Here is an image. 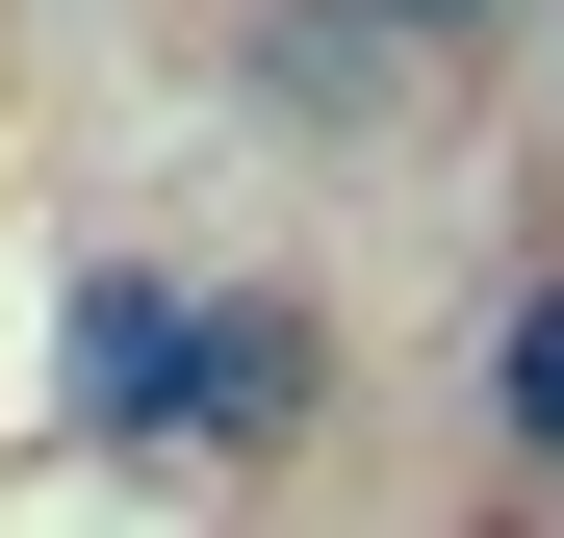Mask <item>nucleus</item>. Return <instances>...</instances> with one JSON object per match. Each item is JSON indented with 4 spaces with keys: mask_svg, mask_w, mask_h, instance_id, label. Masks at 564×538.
<instances>
[{
    "mask_svg": "<svg viewBox=\"0 0 564 538\" xmlns=\"http://www.w3.org/2000/svg\"><path fill=\"white\" fill-rule=\"evenodd\" d=\"M411 26H436V52H488V26H513V0H411Z\"/></svg>",
    "mask_w": 564,
    "mask_h": 538,
    "instance_id": "20e7f679",
    "label": "nucleus"
},
{
    "mask_svg": "<svg viewBox=\"0 0 564 538\" xmlns=\"http://www.w3.org/2000/svg\"><path fill=\"white\" fill-rule=\"evenodd\" d=\"M334 436V308L308 283H180V462H308Z\"/></svg>",
    "mask_w": 564,
    "mask_h": 538,
    "instance_id": "f257e3e1",
    "label": "nucleus"
},
{
    "mask_svg": "<svg viewBox=\"0 0 564 538\" xmlns=\"http://www.w3.org/2000/svg\"><path fill=\"white\" fill-rule=\"evenodd\" d=\"M488 462H513V487H564V256L488 308Z\"/></svg>",
    "mask_w": 564,
    "mask_h": 538,
    "instance_id": "7ed1b4c3",
    "label": "nucleus"
},
{
    "mask_svg": "<svg viewBox=\"0 0 564 538\" xmlns=\"http://www.w3.org/2000/svg\"><path fill=\"white\" fill-rule=\"evenodd\" d=\"M52 359H77V436H180V283H154V256H104Z\"/></svg>",
    "mask_w": 564,
    "mask_h": 538,
    "instance_id": "f03ea898",
    "label": "nucleus"
}]
</instances>
